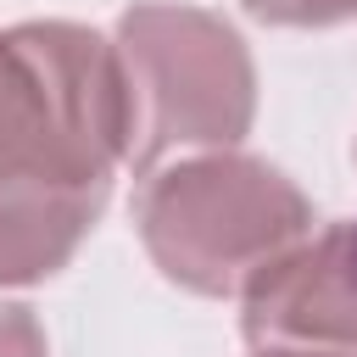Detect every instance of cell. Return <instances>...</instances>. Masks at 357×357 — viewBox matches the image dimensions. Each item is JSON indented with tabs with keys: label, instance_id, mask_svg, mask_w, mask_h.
I'll list each match as a JSON object with an SVG mask.
<instances>
[{
	"label": "cell",
	"instance_id": "cell-3",
	"mask_svg": "<svg viewBox=\"0 0 357 357\" xmlns=\"http://www.w3.org/2000/svg\"><path fill=\"white\" fill-rule=\"evenodd\" d=\"M296 273L251 296V335H340L357 340V234H329Z\"/></svg>",
	"mask_w": 357,
	"mask_h": 357
},
{
	"label": "cell",
	"instance_id": "cell-1",
	"mask_svg": "<svg viewBox=\"0 0 357 357\" xmlns=\"http://www.w3.org/2000/svg\"><path fill=\"white\" fill-rule=\"evenodd\" d=\"M123 106L100 39L78 28L0 39V279L50 273L95 218Z\"/></svg>",
	"mask_w": 357,
	"mask_h": 357
},
{
	"label": "cell",
	"instance_id": "cell-4",
	"mask_svg": "<svg viewBox=\"0 0 357 357\" xmlns=\"http://www.w3.org/2000/svg\"><path fill=\"white\" fill-rule=\"evenodd\" d=\"M0 357H39V335L22 307H0Z\"/></svg>",
	"mask_w": 357,
	"mask_h": 357
},
{
	"label": "cell",
	"instance_id": "cell-2",
	"mask_svg": "<svg viewBox=\"0 0 357 357\" xmlns=\"http://www.w3.org/2000/svg\"><path fill=\"white\" fill-rule=\"evenodd\" d=\"M262 212H301L296 190H284L279 173L257 162H195L167 173L145 195V234L173 279H190L201 290H229L257 251L290 234L279 223H234Z\"/></svg>",
	"mask_w": 357,
	"mask_h": 357
}]
</instances>
